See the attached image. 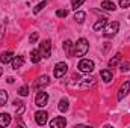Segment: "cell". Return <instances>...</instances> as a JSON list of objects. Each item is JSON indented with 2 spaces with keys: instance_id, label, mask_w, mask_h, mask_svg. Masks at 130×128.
Wrapping results in <instances>:
<instances>
[{
  "instance_id": "13",
  "label": "cell",
  "mask_w": 130,
  "mask_h": 128,
  "mask_svg": "<svg viewBox=\"0 0 130 128\" xmlns=\"http://www.w3.org/2000/svg\"><path fill=\"white\" fill-rule=\"evenodd\" d=\"M11 124V116L8 113H2L0 115V127H8Z\"/></svg>"
},
{
  "instance_id": "25",
  "label": "cell",
  "mask_w": 130,
  "mask_h": 128,
  "mask_svg": "<svg viewBox=\"0 0 130 128\" xmlns=\"http://www.w3.org/2000/svg\"><path fill=\"white\" fill-rule=\"evenodd\" d=\"M18 94H20L21 96H27L30 92H29V88H27V86H23V88L18 89Z\"/></svg>"
},
{
  "instance_id": "9",
  "label": "cell",
  "mask_w": 130,
  "mask_h": 128,
  "mask_svg": "<svg viewBox=\"0 0 130 128\" xmlns=\"http://www.w3.org/2000/svg\"><path fill=\"white\" fill-rule=\"evenodd\" d=\"M73 47H74V44L68 39V41H65V44H64V50H65V53L68 54V57H73L74 56V53H76V50H73Z\"/></svg>"
},
{
  "instance_id": "16",
  "label": "cell",
  "mask_w": 130,
  "mask_h": 128,
  "mask_svg": "<svg viewBox=\"0 0 130 128\" xmlns=\"http://www.w3.org/2000/svg\"><path fill=\"white\" fill-rule=\"evenodd\" d=\"M12 57H14V53H12V51H6V53L2 54L0 60H2V63H8V62L12 60Z\"/></svg>"
},
{
  "instance_id": "18",
  "label": "cell",
  "mask_w": 130,
  "mask_h": 128,
  "mask_svg": "<svg viewBox=\"0 0 130 128\" xmlns=\"http://www.w3.org/2000/svg\"><path fill=\"white\" fill-rule=\"evenodd\" d=\"M48 83H50L48 75H41V77L36 80V86H47Z\"/></svg>"
},
{
  "instance_id": "20",
  "label": "cell",
  "mask_w": 130,
  "mask_h": 128,
  "mask_svg": "<svg viewBox=\"0 0 130 128\" xmlns=\"http://www.w3.org/2000/svg\"><path fill=\"white\" fill-rule=\"evenodd\" d=\"M121 60V54H117V56H113L110 60H109V66H115V65L118 63Z\"/></svg>"
},
{
  "instance_id": "11",
  "label": "cell",
  "mask_w": 130,
  "mask_h": 128,
  "mask_svg": "<svg viewBox=\"0 0 130 128\" xmlns=\"http://www.w3.org/2000/svg\"><path fill=\"white\" fill-rule=\"evenodd\" d=\"M14 105H15V113H17V118H18V116H21V115L24 113V110H26L24 102H23V101H15V102H14Z\"/></svg>"
},
{
  "instance_id": "3",
  "label": "cell",
  "mask_w": 130,
  "mask_h": 128,
  "mask_svg": "<svg viewBox=\"0 0 130 128\" xmlns=\"http://www.w3.org/2000/svg\"><path fill=\"white\" fill-rule=\"evenodd\" d=\"M79 69L82 72H92L94 71V62L89 59H82L79 62Z\"/></svg>"
},
{
  "instance_id": "6",
  "label": "cell",
  "mask_w": 130,
  "mask_h": 128,
  "mask_svg": "<svg viewBox=\"0 0 130 128\" xmlns=\"http://www.w3.org/2000/svg\"><path fill=\"white\" fill-rule=\"evenodd\" d=\"M47 101H48V95H47V92H38V95L35 98V104L38 105V107H44V105H47Z\"/></svg>"
},
{
  "instance_id": "29",
  "label": "cell",
  "mask_w": 130,
  "mask_h": 128,
  "mask_svg": "<svg viewBox=\"0 0 130 128\" xmlns=\"http://www.w3.org/2000/svg\"><path fill=\"white\" fill-rule=\"evenodd\" d=\"M44 6H45V2L42 0V2L39 3V5H36V6H35V9H33V14H38V12H39V11H41V9L44 8Z\"/></svg>"
},
{
  "instance_id": "30",
  "label": "cell",
  "mask_w": 130,
  "mask_h": 128,
  "mask_svg": "<svg viewBox=\"0 0 130 128\" xmlns=\"http://www.w3.org/2000/svg\"><path fill=\"white\" fill-rule=\"evenodd\" d=\"M36 39H38V33L33 32L32 35H30V38H29V44H35V42H36Z\"/></svg>"
},
{
  "instance_id": "19",
  "label": "cell",
  "mask_w": 130,
  "mask_h": 128,
  "mask_svg": "<svg viewBox=\"0 0 130 128\" xmlns=\"http://www.w3.org/2000/svg\"><path fill=\"white\" fill-rule=\"evenodd\" d=\"M106 23H107V20H106V18H101V20H98L97 23L94 24V30H101V29H104Z\"/></svg>"
},
{
  "instance_id": "31",
  "label": "cell",
  "mask_w": 130,
  "mask_h": 128,
  "mask_svg": "<svg viewBox=\"0 0 130 128\" xmlns=\"http://www.w3.org/2000/svg\"><path fill=\"white\" fill-rule=\"evenodd\" d=\"M120 6H121V8H129L130 0H120Z\"/></svg>"
},
{
  "instance_id": "26",
  "label": "cell",
  "mask_w": 130,
  "mask_h": 128,
  "mask_svg": "<svg viewBox=\"0 0 130 128\" xmlns=\"http://www.w3.org/2000/svg\"><path fill=\"white\" fill-rule=\"evenodd\" d=\"M83 3H85V0H71V6H73L74 9L80 8V6H82Z\"/></svg>"
},
{
  "instance_id": "24",
  "label": "cell",
  "mask_w": 130,
  "mask_h": 128,
  "mask_svg": "<svg viewBox=\"0 0 130 128\" xmlns=\"http://www.w3.org/2000/svg\"><path fill=\"white\" fill-rule=\"evenodd\" d=\"M59 110H61V112H67V110H68V101H67V99H61V102H59Z\"/></svg>"
},
{
  "instance_id": "21",
  "label": "cell",
  "mask_w": 130,
  "mask_h": 128,
  "mask_svg": "<svg viewBox=\"0 0 130 128\" xmlns=\"http://www.w3.org/2000/svg\"><path fill=\"white\" fill-rule=\"evenodd\" d=\"M8 101V94L5 91H0V105H5Z\"/></svg>"
},
{
  "instance_id": "14",
  "label": "cell",
  "mask_w": 130,
  "mask_h": 128,
  "mask_svg": "<svg viewBox=\"0 0 130 128\" xmlns=\"http://www.w3.org/2000/svg\"><path fill=\"white\" fill-rule=\"evenodd\" d=\"M101 8L103 9H106V11H115V3L113 2H110V0H103L101 2Z\"/></svg>"
},
{
  "instance_id": "32",
  "label": "cell",
  "mask_w": 130,
  "mask_h": 128,
  "mask_svg": "<svg viewBox=\"0 0 130 128\" xmlns=\"http://www.w3.org/2000/svg\"><path fill=\"white\" fill-rule=\"evenodd\" d=\"M2 74H3V69H2V68H0V75H2Z\"/></svg>"
},
{
  "instance_id": "4",
  "label": "cell",
  "mask_w": 130,
  "mask_h": 128,
  "mask_svg": "<svg viewBox=\"0 0 130 128\" xmlns=\"http://www.w3.org/2000/svg\"><path fill=\"white\" fill-rule=\"evenodd\" d=\"M50 50H52V44H50V41L47 39V41H42L41 44H39V53H41V56L42 57H50Z\"/></svg>"
},
{
  "instance_id": "33",
  "label": "cell",
  "mask_w": 130,
  "mask_h": 128,
  "mask_svg": "<svg viewBox=\"0 0 130 128\" xmlns=\"http://www.w3.org/2000/svg\"><path fill=\"white\" fill-rule=\"evenodd\" d=\"M44 2H45V0H44Z\"/></svg>"
},
{
  "instance_id": "12",
  "label": "cell",
  "mask_w": 130,
  "mask_h": 128,
  "mask_svg": "<svg viewBox=\"0 0 130 128\" xmlns=\"http://www.w3.org/2000/svg\"><path fill=\"white\" fill-rule=\"evenodd\" d=\"M100 75H101V78H103L106 83H109V81L113 78V75H112V72H110L109 69H101V71H100Z\"/></svg>"
},
{
  "instance_id": "7",
  "label": "cell",
  "mask_w": 130,
  "mask_h": 128,
  "mask_svg": "<svg viewBox=\"0 0 130 128\" xmlns=\"http://www.w3.org/2000/svg\"><path fill=\"white\" fill-rule=\"evenodd\" d=\"M65 125H67V121H65V118H61V116H58V118L50 121V127L52 128H62Z\"/></svg>"
},
{
  "instance_id": "22",
  "label": "cell",
  "mask_w": 130,
  "mask_h": 128,
  "mask_svg": "<svg viewBox=\"0 0 130 128\" xmlns=\"http://www.w3.org/2000/svg\"><path fill=\"white\" fill-rule=\"evenodd\" d=\"M74 20H76L77 23H83V20H85V12H76Z\"/></svg>"
},
{
  "instance_id": "10",
  "label": "cell",
  "mask_w": 130,
  "mask_h": 128,
  "mask_svg": "<svg viewBox=\"0 0 130 128\" xmlns=\"http://www.w3.org/2000/svg\"><path fill=\"white\" fill-rule=\"evenodd\" d=\"M129 91H130V81L123 83V86H121V89H120V94H118V99H123L124 96L129 94Z\"/></svg>"
},
{
  "instance_id": "17",
  "label": "cell",
  "mask_w": 130,
  "mask_h": 128,
  "mask_svg": "<svg viewBox=\"0 0 130 128\" xmlns=\"http://www.w3.org/2000/svg\"><path fill=\"white\" fill-rule=\"evenodd\" d=\"M30 60H32L33 63H38V62L41 60V53H39V50H32V51H30Z\"/></svg>"
},
{
  "instance_id": "8",
  "label": "cell",
  "mask_w": 130,
  "mask_h": 128,
  "mask_svg": "<svg viewBox=\"0 0 130 128\" xmlns=\"http://www.w3.org/2000/svg\"><path fill=\"white\" fill-rule=\"evenodd\" d=\"M35 121L38 125H45L47 124V113L45 112H36L35 113Z\"/></svg>"
},
{
  "instance_id": "15",
  "label": "cell",
  "mask_w": 130,
  "mask_h": 128,
  "mask_svg": "<svg viewBox=\"0 0 130 128\" xmlns=\"http://www.w3.org/2000/svg\"><path fill=\"white\" fill-rule=\"evenodd\" d=\"M23 63H24V59H23L21 56H17V57H14V59H12V68H14V69L21 68Z\"/></svg>"
},
{
  "instance_id": "27",
  "label": "cell",
  "mask_w": 130,
  "mask_h": 128,
  "mask_svg": "<svg viewBox=\"0 0 130 128\" xmlns=\"http://www.w3.org/2000/svg\"><path fill=\"white\" fill-rule=\"evenodd\" d=\"M56 15L61 17V18H65V17L68 15V11H67V9H58V11H56Z\"/></svg>"
},
{
  "instance_id": "1",
  "label": "cell",
  "mask_w": 130,
  "mask_h": 128,
  "mask_svg": "<svg viewBox=\"0 0 130 128\" xmlns=\"http://www.w3.org/2000/svg\"><path fill=\"white\" fill-rule=\"evenodd\" d=\"M74 47H76V56H79V57H82V56H85L86 53H88V50H89V44H88V41L85 39V38H80L76 44H74Z\"/></svg>"
},
{
  "instance_id": "28",
  "label": "cell",
  "mask_w": 130,
  "mask_h": 128,
  "mask_svg": "<svg viewBox=\"0 0 130 128\" xmlns=\"http://www.w3.org/2000/svg\"><path fill=\"white\" fill-rule=\"evenodd\" d=\"M120 69H121V72H127V71L130 69V63L129 62H123L121 66H120Z\"/></svg>"
},
{
  "instance_id": "5",
  "label": "cell",
  "mask_w": 130,
  "mask_h": 128,
  "mask_svg": "<svg viewBox=\"0 0 130 128\" xmlns=\"http://www.w3.org/2000/svg\"><path fill=\"white\" fill-rule=\"evenodd\" d=\"M67 71H68V65L64 63V62H59V63L56 65V68H55V77L56 78L64 77L65 74H67Z\"/></svg>"
},
{
  "instance_id": "23",
  "label": "cell",
  "mask_w": 130,
  "mask_h": 128,
  "mask_svg": "<svg viewBox=\"0 0 130 128\" xmlns=\"http://www.w3.org/2000/svg\"><path fill=\"white\" fill-rule=\"evenodd\" d=\"M83 80H85V81L80 84V88H88V86H92V84H94V78H92V77H91V78H83Z\"/></svg>"
},
{
  "instance_id": "2",
  "label": "cell",
  "mask_w": 130,
  "mask_h": 128,
  "mask_svg": "<svg viewBox=\"0 0 130 128\" xmlns=\"http://www.w3.org/2000/svg\"><path fill=\"white\" fill-rule=\"evenodd\" d=\"M120 29V23L118 21H110V23H106L104 26V36H112L118 32Z\"/></svg>"
}]
</instances>
